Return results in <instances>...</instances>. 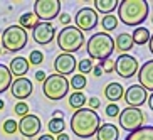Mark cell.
<instances>
[{
    "label": "cell",
    "instance_id": "cell-1",
    "mask_svg": "<svg viewBox=\"0 0 153 140\" xmlns=\"http://www.w3.org/2000/svg\"><path fill=\"white\" fill-rule=\"evenodd\" d=\"M150 14L148 2L145 0H123L118 5V20L128 27H140Z\"/></svg>",
    "mask_w": 153,
    "mask_h": 140
},
{
    "label": "cell",
    "instance_id": "cell-2",
    "mask_svg": "<svg viewBox=\"0 0 153 140\" xmlns=\"http://www.w3.org/2000/svg\"><path fill=\"white\" fill-rule=\"evenodd\" d=\"M99 125H101V120H99V115L94 110L81 108V110H76L74 115L71 117V130L79 139L94 137Z\"/></svg>",
    "mask_w": 153,
    "mask_h": 140
},
{
    "label": "cell",
    "instance_id": "cell-3",
    "mask_svg": "<svg viewBox=\"0 0 153 140\" xmlns=\"http://www.w3.org/2000/svg\"><path fill=\"white\" fill-rule=\"evenodd\" d=\"M86 51H88L91 61L93 59H98V61L109 59V56L114 51V39L106 32H96L86 42Z\"/></svg>",
    "mask_w": 153,
    "mask_h": 140
},
{
    "label": "cell",
    "instance_id": "cell-4",
    "mask_svg": "<svg viewBox=\"0 0 153 140\" xmlns=\"http://www.w3.org/2000/svg\"><path fill=\"white\" fill-rule=\"evenodd\" d=\"M56 39H57L59 49L62 51V52H66V54L77 52L82 47V44H84V34L79 29H76L74 25L62 27Z\"/></svg>",
    "mask_w": 153,
    "mask_h": 140
},
{
    "label": "cell",
    "instance_id": "cell-5",
    "mask_svg": "<svg viewBox=\"0 0 153 140\" xmlns=\"http://www.w3.org/2000/svg\"><path fill=\"white\" fill-rule=\"evenodd\" d=\"M2 46L7 52H19L27 46V31H24L20 25H9L2 32Z\"/></svg>",
    "mask_w": 153,
    "mask_h": 140
},
{
    "label": "cell",
    "instance_id": "cell-6",
    "mask_svg": "<svg viewBox=\"0 0 153 140\" xmlns=\"http://www.w3.org/2000/svg\"><path fill=\"white\" fill-rule=\"evenodd\" d=\"M42 91H44V96L51 101H59L62 100L64 96L68 95L69 91V81L66 76H61V74H49L45 78V81L42 83Z\"/></svg>",
    "mask_w": 153,
    "mask_h": 140
},
{
    "label": "cell",
    "instance_id": "cell-7",
    "mask_svg": "<svg viewBox=\"0 0 153 140\" xmlns=\"http://www.w3.org/2000/svg\"><path fill=\"white\" fill-rule=\"evenodd\" d=\"M145 118H146V115L140 108H131V106H128V108L120 112L118 122H120V127H121L123 130L131 133V132H135V130H138V128L143 127Z\"/></svg>",
    "mask_w": 153,
    "mask_h": 140
},
{
    "label": "cell",
    "instance_id": "cell-8",
    "mask_svg": "<svg viewBox=\"0 0 153 140\" xmlns=\"http://www.w3.org/2000/svg\"><path fill=\"white\" fill-rule=\"evenodd\" d=\"M61 14V2L59 0H37L34 4V15L39 22H51L52 19Z\"/></svg>",
    "mask_w": 153,
    "mask_h": 140
},
{
    "label": "cell",
    "instance_id": "cell-9",
    "mask_svg": "<svg viewBox=\"0 0 153 140\" xmlns=\"http://www.w3.org/2000/svg\"><path fill=\"white\" fill-rule=\"evenodd\" d=\"M140 64L136 61V58H133L131 54H121L118 56V59L114 61V71L120 78H133L138 73Z\"/></svg>",
    "mask_w": 153,
    "mask_h": 140
},
{
    "label": "cell",
    "instance_id": "cell-10",
    "mask_svg": "<svg viewBox=\"0 0 153 140\" xmlns=\"http://www.w3.org/2000/svg\"><path fill=\"white\" fill-rule=\"evenodd\" d=\"M98 25V12L91 7H82L76 14V25L81 32H89Z\"/></svg>",
    "mask_w": 153,
    "mask_h": 140
},
{
    "label": "cell",
    "instance_id": "cell-11",
    "mask_svg": "<svg viewBox=\"0 0 153 140\" xmlns=\"http://www.w3.org/2000/svg\"><path fill=\"white\" fill-rule=\"evenodd\" d=\"M41 118L37 117V115H25V117L20 118V122H17V132H20L24 137H27V139H34L36 135H39V132H41Z\"/></svg>",
    "mask_w": 153,
    "mask_h": 140
},
{
    "label": "cell",
    "instance_id": "cell-12",
    "mask_svg": "<svg viewBox=\"0 0 153 140\" xmlns=\"http://www.w3.org/2000/svg\"><path fill=\"white\" fill-rule=\"evenodd\" d=\"M123 98H125L128 106H131V108H140V106L145 105V101L148 100V91L140 85H131L125 90Z\"/></svg>",
    "mask_w": 153,
    "mask_h": 140
},
{
    "label": "cell",
    "instance_id": "cell-13",
    "mask_svg": "<svg viewBox=\"0 0 153 140\" xmlns=\"http://www.w3.org/2000/svg\"><path fill=\"white\" fill-rule=\"evenodd\" d=\"M56 37V27L51 22H37V25L32 29V39L41 46L51 44Z\"/></svg>",
    "mask_w": 153,
    "mask_h": 140
},
{
    "label": "cell",
    "instance_id": "cell-14",
    "mask_svg": "<svg viewBox=\"0 0 153 140\" xmlns=\"http://www.w3.org/2000/svg\"><path fill=\"white\" fill-rule=\"evenodd\" d=\"M32 91H34V86H32V81L29 78H15L10 85V93L19 101H24L25 98H29L32 95Z\"/></svg>",
    "mask_w": 153,
    "mask_h": 140
},
{
    "label": "cell",
    "instance_id": "cell-15",
    "mask_svg": "<svg viewBox=\"0 0 153 140\" xmlns=\"http://www.w3.org/2000/svg\"><path fill=\"white\" fill-rule=\"evenodd\" d=\"M77 63L74 54H66V52H61V54L56 58L54 61V68H56V74H61V76H68L72 74L74 69H76Z\"/></svg>",
    "mask_w": 153,
    "mask_h": 140
},
{
    "label": "cell",
    "instance_id": "cell-16",
    "mask_svg": "<svg viewBox=\"0 0 153 140\" xmlns=\"http://www.w3.org/2000/svg\"><path fill=\"white\" fill-rule=\"evenodd\" d=\"M138 81L140 86H143L146 91H152L153 93V59L152 61H146V63L138 69Z\"/></svg>",
    "mask_w": 153,
    "mask_h": 140
},
{
    "label": "cell",
    "instance_id": "cell-17",
    "mask_svg": "<svg viewBox=\"0 0 153 140\" xmlns=\"http://www.w3.org/2000/svg\"><path fill=\"white\" fill-rule=\"evenodd\" d=\"M29 68H30L29 61L25 58H22V56L14 58L9 64V71L14 78H25V74L29 73Z\"/></svg>",
    "mask_w": 153,
    "mask_h": 140
},
{
    "label": "cell",
    "instance_id": "cell-18",
    "mask_svg": "<svg viewBox=\"0 0 153 140\" xmlns=\"http://www.w3.org/2000/svg\"><path fill=\"white\" fill-rule=\"evenodd\" d=\"M118 137H120V130L113 123H103V125H99L98 132H96L98 140H118Z\"/></svg>",
    "mask_w": 153,
    "mask_h": 140
},
{
    "label": "cell",
    "instance_id": "cell-19",
    "mask_svg": "<svg viewBox=\"0 0 153 140\" xmlns=\"http://www.w3.org/2000/svg\"><path fill=\"white\" fill-rule=\"evenodd\" d=\"M123 93H125V88L116 81L109 83V85L104 88V96H106V100H108L109 103H118V101L123 98Z\"/></svg>",
    "mask_w": 153,
    "mask_h": 140
},
{
    "label": "cell",
    "instance_id": "cell-20",
    "mask_svg": "<svg viewBox=\"0 0 153 140\" xmlns=\"http://www.w3.org/2000/svg\"><path fill=\"white\" fill-rule=\"evenodd\" d=\"M118 5H120L118 0H94V10L104 15H111L113 10L118 9Z\"/></svg>",
    "mask_w": 153,
    "mask_h": 140
},
{
    "label": "cell",
    "instance_id": "cell-21",
    "mask_svg": "<svg viewBox=\"0 0 153 140\" xmlns=\"http://www.w3.org/2000/svg\"><path fill=\"white\" fill-rule=\"evenodd\" d=\"M125 140H153V127L152 125H143L141 128L128 133Z\"/></svg>",
    "mask_w": 153,
    "mask_h": 140
},
{
    "label": "cell",
    "instance_id": "cell-22",
    "mask_svg": "<svg viewBox=\"0 0 153 140\" xmlns=\"http://www.w3.org/2000/svg\"><path fill=\"white\" fill-rule=\"evenodd\" d=\"M133 39H131V34H126V32H121L120 36L116 37V41H114V47H116L120 52L126 54L128 51L133 49Z\"/></svg>",
    "mask_w": 153,
    "mask_h": 140
},
{
    "label": "cell",
    "instance_id": "cell-23",
    "mask_svg": "<svg viewBox=\"0 0 153 140\" xmlns=\"http://www.w3.org/2000/svg\"><path fill=\"white\" fill-rule=\"evenodd\" d=\"M12 74L9 71V66H5V64H0V93H5V91L10 88L12 85Z\"/></svg>",
    "mask_w": 153,
    "mask_h": 140
},
{
    "label": "cell",
    "instance_id": "cell-24",
    "mask_svg": "<svg viewBox=\"0 0 153 140\" xmlns=\"http://www.w3.org/2000/svg\"><path fill=\"white\" fill-rule=\"evenodd\" d=\"M150 31L146 27H136L135 32L131 34V39H133V44H138V46H143V44H148L150 41Z\"/></svg>",
    "mask_w": 153,
    "mask_h": 140
},
{
    "label": "cell",
    "instance_id": "cell-25",
    "mask_svg": "<svg viewBox=\"0 0 153 140\" xmlns=\"http://www.w3.org/2000/svg\"><path fill=\"white\" fill-rule=\"evenodd\" d=\"M86 101H88V100H86V95L82 91H72L71 95H69V106H71L72 110L84 108Z\"/></svg>",
    "mask_w": 153,
    "mask_h": 140
},
{
    "label": "cell",
    "instance_id": "cell-26",
    "mask_svg": "<svg viewBox=\"0 0 153 140\" xmlns=\"http://www.w3.org/2000/svg\"><path fill=\"white\" fill-rule=\"evenodd\" d=\"M37 17L34 15V12H27V14L20 15V19H19V25L24 29V31H27V29H34L37 25Z\"/></svg>",
    "mask_w": 153,
    "mask_h": 140
},
{
    "label": "cell",
    "instance_id": "cell-27",
    "mask_svg": "<svg viewBox=\"0 0 153 140\" xmlns=\"http://www.w3.org/2000/svg\"><path fill=\"white\" fill-rule=\"evenodd\" d=\"M64 128H66L64 118H52V120H49V123H47V130H49L51 135L64 133Z\"/></svg>",
    "mask_w": 153,
    "mask_h": 140
},
{
    "label": "cell",
    "instance_id": "cell-28",
    "mask_svg": "<svg viewBox=\"0 0 153 140\" xmlns=\"http://www.w3.org/2000/svg\"><path fill=\"white\" fill-rule=\"evenodd\" d=\"M86 85H88V78L82 76V74H74V76L71 78V81H69V88H72L74 91H81L86 88Z\"/></svg>",
    "mask_w": 153,
    "mask_h": 140
},
{
    "label": "cell",
    "instance_id": "cell-29",
    "mask_svg": "<svg viewBox=\"0 0 153 140\" xmlns=\"http://www.w3.org/2000/svg\"><path fill=\"white\" fill-rule=\"evenodd\" d=\"M116 25H118V17L116 15H104L103 17V20H101V27H103V31L108 34V32H111V31H114L116 29Z\"/></svg>",
    "mask_w": 153,
    "mask_h": 140
},
{
    "label": "cell",
    "instance_id": "cell-30",
    "mask_svg": "<svg viewBox=\"0 0 153 140\" xmlns=\"http://www.w3.org/2000/svg\"><path fill=\"white\" fill-rule=\"evenodd\" d=\"M93 68H94V64H93V61H91V59H81V61H79V64H77L79 74H82V76H86L88 73H91V71H93Z\"/></svg>",
    "mask_w": 153,
    "mask_h": 140
},
{
    "label": "cell",
    "instance_id": "cell-31",
    "mask_svg": "<svg viewBox=\"0 0 153 140\" xmlns=\"http://www.w3.org/2000/svg\"><path fill=\"white\" fill-rule=\"evenodd\" d=\"M29 64H34V66H39L42 64L44 61V54H42V51H30V56H29Z\"/></svg>",
    "mask_w": 153,
    "mask_h": 140
},
{
    "label": "cell",
    "instance_id": "cell-32",
    "mask_svg": "<svg viewBox=\"0 0 153 140\" xmlns=\"http://www.w3.org/2000/svg\"><path fill=\"white\" fill-rule=\"evenodd\" d=\"M120 106H118L116 103H109V105H106V108H104V113H106V117H109V118H116V117H120Z\"/></svg>",
    "mask_w": 153,
    "mask_h": 140
},
{
    "label": "cell",
    "instance_id": "cell-33",
    "mask_svg": "<svg viewBox=\"0 0 153 140\" xmlns=\"http://www.w3.org/2000/svg\"><path fill=\"white\" fill-rule=\"evenodd\" d=\"M2 128H4L5 133H15L17 132V122L14 118H7L4 122V125H2Z\"/></svg>",
    "mask_w": 153,
    "mask_h": 140
},
{
    "label": "cell",
    "instance_id": "cell-34",
    "mask_svg": "<svg viewBox=\"0 0 153 140\" xmlns=\"http://www.w3.org/2000/svg\"><path fill=\"white\" fill-rule=\"evenodd\" d=\"M15 115L17 117H25V115H29V105L25 103V101H19L17 105H15V108H14Z\"/></svg>",
    "mask_w": 153,
    "mask_h": 140
},
{
    "label": "cell",
    "instance_id": "cell-35",
    "mask_svg": "<svg viewBox=\"0 0 153 140\" xmlns=\"http://www.w3.org/2000/svg\"><path fill=\"white\" fill-rule=\"evenodd\" d=\"M101 69H103V73H106V74H109V73L114 71V61L113 59H104V61H101Z\"/></svg>",
    "mask_w": 153,
    "mask_h": 140
},
{
    "label": "cell",
    "instance_id": "cell-36",
    "mask_svg": "<svg viewBox=\"0 0 153 140\" xmlns=\"http://www.w3.org/2000/svg\"><path fill=\"white\" fill-rule=\"evenodd\" d=\"M88 105H89V110H94V112H96V110L101 106V101H99V98H96V96H91L89 103H88Z\"/></svg>",
    "mask_w": 153,
    "mask_h": 140
},
{
    "label": "cell",
    "instance_id": "cell-37",
    "mask_svg": "<svg viewBox=\"0 0 153 140\" xmlns=\"http://www.w3.org/2000/svg\"><path fill=\"white\" fill-rule=\"evenodd\" d=\"M59 22L64 24L68 27V24H71V15L69 14H59Z\"/></svg>",
    "mask_w": 153,
    "mask_h": 140
},
{
    "label": "cell",
    "instance_id": "cell-38",
    "mask_svg": "<svg viewBox=\"0 0 153 140\" xmlns=\"http://www.w3.org/2000/svg\"><path fill=\"white\" fill-rule=\"evenodd\" d=\"M45 78H47V74H45L44 71H37V73H36V81L44 83V81H45Z\"/></svg>",
    "mask_w": 153,
    "mask_h": 140
},
{
    "label": "cell",
    "instance_id": "cell-39",
    "mask_svg": "<svg viewBox=\"0 0 153 140\" xmlns=\"http://www.w3.org/2000/svg\"><path fill=\"white\" fill-rule=\"evenodd\" d=\"M91 73H93V74H94V76H101V74H103V69H101V66H99V64H98V66H94V68H93V71H91Z\"/></svg>",
    "mask_w": 153,
    "mask_h": 140
},
{
    "label": "cell",
    "instance_id": "cell-40",
    "mask_svg": "<svg viewBox=\"0 0 153 140\" xmlns=\"http://www.w3.org/2000/svg\"><path fill=\"white\" fill-rule=\"evenodd\" d=\"M37 140H56V139H54L52 135H51V133H45V135H41Z\"/></svg>",
    "mask_w": 153,
    "mask_h": 140
},
{
    "label": "cell",
    "instance_id": "cell-41",
    "mask_svg": "<svg viewBox=\"0 0 153 140\" xmlns=\"http://www.w3.org/2000/svg\"><path fill=\"white\" fill-rule=\"evenodd\" d=\"M56 140H69V135H68V133H59Z\"/></svg>",
    "mask_w": 153,
    "mask_h": 140
},
{
    "label": "cell",
    "instance_id": "cell-42",
    "mask_svg": "<svg viewBox=\"0 0 153 140\" xmlns=\"http://www.w3.org/2000/svg\"><path fill=\"white\" fill-rule=\"evenodd\" d=\"M54 118H64V112H54Z\"/></svg>",
    "mask_w": 153,
    "mask_h": 140
},
{
    "label": "cell",
    "instance_id": "cell-43",
    "mask_svg": "<svg viewBox=\"0 0 153 140\" xmlns=\"http://www.w3.org/2000/svg\"><path fill=\"white\" fill-rule=\"evenodd\" d=\"M146 101H148V105H150V108H152V112H153V93H152V95L148 96V100H146Z\"/></svg>",
    "mask_w": 153,
    "mask_h": 140
},
{
    "label": "cell",
    "instance_id": "cell-44",
    "mask_svg": "<svg viewBox=\"0 0 153 140\" xmlns=\"http://www.w3.org/2000/svg\"><path fill=\"white\" fill-rule=\"evenodd\" d=\"M148 46H150V52L153 54V34L150 36V41H148Z\"/></svg>",
    "mask_w": 153,
    "mask_h": 140
},
{
    "label": "cell",
    "instance_id": "cell-45",
    "mask_svg": "<svg viewBox=\"0 0 153 140\" xmlns=\"http://www.w3.org/2000/svg\"><path fill=\"white\" fill-rule=\"evenodd\" d=\"M4 106H5V103H4V100H0V110H4Z\"/></svg>",
    "mask_w": 153,
    "mask_h": 140
},
{
    "label": "cell",
    "instance_id": "cell-46",
    "mask_svg": "<svg viewBox=\"0 0 153 140\" xmlns=\"http://www.w3.org/2000/svg\"><path fill=\"white\" fill-rule=\"evenodd\" d=\"M2 54H4V51H2V47H0V56H2Z\"/></svg>",
    "mask_w": 153,
    "mask_h": 140
},
{
    "label": "cell",
    "instance_id": "cell-47",
    "mask_svg": "<svg viewBox=\"0 0 153 140\" xmlns=\"http://www.w3.org/2000/svg\"><path fill=\"white\" fill-rule=\"evenodd\" d=\"M152 24H153V17H152Z\"/></svg>",
    "mask_w": 153,
    "mask_h": 140
}]
</instances>
